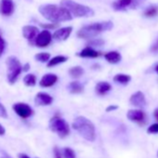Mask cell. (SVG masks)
<instances>
[{
  "mask_svg": "<svg viewBox=\"0 0 158 158\" xmlns=\"http://www.w3.org/2000/svg\"><path fill=\"white\" fill-rule=\"evenodd\" d=\"M131 80V76L125 73H117L114 76V81L121 85H127Z\"/></svg>",
  "mask_w": 158,
  "mask_h": 158,
  "instance_id": "7402d4cb",
  "label": "cell"
},
{
  "mask_svg": "<svg viewBox=\"0 0 158 158\" xmlns=\"http://www.w3.org/2000/svg\"><path fill=\"white\" fill-rule=\"evenodd\" d=\"M157 13H158V8L156 6H150L145 10L143 15L147 18H152L154 17Z\"/></svg>",
  "mask_w": 158,
  "mask_h": 158,
  "instance_id": "484cf974",
  "label": "cell"
},
{
  "mask_svg": "<svg viewBox=\"0 0 158 158\" xmlns=\"http://www.w3.org/2000/svg\"><path fill=\"white\" fill-rule=\"evenodd\" d=\"M62 155L63 158H76L75 152L69 147H66L62 150Z\"/></svg>",
  "mask_w": 158,
  "mask_h": 158,
  "instance_id": "4316f807",
  "label": "cell"
},
{
  "mask_svg": "<svg viewBox=\"0 0 158 158\" xmlns=\"http://www.w3.org/2000/svg\"><path fill=\"white\" fill-rule=\"evenodd\" d=\"M111 89H112L111 84L106 81H100L95 86V92L100 96L106 95L108 92L111 91Z\"/></svg>",
  "mask_w": 158,
  "mask_h": 158,
  "instance_id": "e0dca14e",
  "label": "cell"
},
{
  "mask_svg": "<svg viewBox=\"0 0 158 158\" xmlns=\"http://www.w3.org/2000/svg\"><path fill=\"white\" fill-rule=\"evenodd\" d=\"M27 1H31V2H32V1H33V0H27Z\"/></svg>",
  "mask_w": 158,
  "mask_h": 158,
  "instance_id": "b9f144b4",
  "label": "cell"
},
{
  "mask_svg": "<svg viewBox=\"0 0 158 158\" xmlns=\"http://www.w3.org/2000/svg\"><path fill=\"white\" fill-rule=\"evenodd\" d=\"M50 54L48 52H39L35 56V60L36 61L42 62V63H46L50 59Z\"/></svg>",
  "mask_w": 158,
  "mask_h": 158,
  "instance_id": "d4e9b609",
  "label": "cell"
},
{
  "mask_svg": "<svg viewBox=\"0 0 158 158\" xmlns=\"http://www.w3.org/2000/svg\"><path fill=\"white\" fill-rule=\"evenodd\" d=\"M144 113L141 110H129L127 114L128 120L133 122H142L144 120Z\"/></svg>",
  "mask_w": 158,
  "mask_h": 158,
  "instance_id": "ac0fdd59",
  "label": "cell"
},
{
  "mask_svg": "<svg viewBox=\"0 0 158 158\" xmlns=\"http://www.w3.org/2000/svg\"><path fill=\"white\" fill-rule=\"evenodd\" d=\"M40 25L44 28V29H47V30H50V29H54V28H56V26L58 25V24H56V23H49V24H44V23H40Z\"/></svg>",
  "mask_w": 158,
  "mask_h": 158,
  "instance_id": "d6a6232c",
  "label": "cell"
},
{
  "mask_svg": "<svg viewBox=\"0 0 158 158\" xmlns=\"http://www.w3.org/2000/svg\"><path fill=\"white\" fill-rule=\"evenodd\" d=\"M36 76L34 73H28L23 77V83L27 87H35L36 85Z\"/></svg>",
  "mask_w": 158,
  "mask_h": 158,
  "instance_id": "cb8c5ba5",
  "label": "cell"
},
{
  "mask_svg": "<svg viewBox=\"0 0 158 158\" xmlns=\"http://www.w3.org/2000/svg\"><path fill=\"white\" fill-rule=\"evenodd\" d=\"M0 117L2 118H8V112L5 108V106L0 102Z\"/></svg>",
  "mask_w": 158,
  "mask_h": 158,
  "instance_id": "4dcf8cb0",
  "label": "cell"
},
{
  "mask_svg": "<svg viewBox=\"0 0 158 158\" xmlns=\"http://www.w3.org/2000/svg\"><path fill=\"white\" fill-rule=\"evenodd\" d=\"M129 102L133 106L139 107V108H141L146 104L145 96H144L143 92H141V91H137L134 94H132L129 99Z\"/></svg>",
  "mask_w": 158,
  "mask_h": 158,
  "instance_id": "2e32d148",
  "label": "cell"
},
{
  "mask_svg": "<svg viewBox=\"0 0 158 158\" xmlns=\"http://www.w3.org/2000/svg\"><path fill=\"white\" fill-rule=\"evenodd\" d=\"M19 158H30L27 154H25V153H20L19 154Z\"/></svg>",
  "mask_w": 158,
  "mask_h": 158,
  "instance_id": "f35d334b",
  "label": "cell"
},
{
  "mask_svg": "<svg viewBox=\"0 0 158 158\" xmlns=\"http://www.w3.org/2000/svg\"><path fill=\"white\" fill-rule=\"evenodd\" d=\"M73 29L72 26H65V27L59 28L52 35V39H54L55 41H58V42L65 41L70 37L71 34L73 33Z\"/></svg>",
  "mask_w": 158,
  "mask_h": 158,
  "instance_id": "30bf717a",
  "label": "cell"
},
{
  "mask_svg": "<svg viewBox=\"0 0 158 158\" xmlns=\"http://www.w3.org/2000/svg\"><path fill=\"white\" fill-rule=\"evenodd\" d=\"M89 44L92 48L93 47H102V46H103L104 41L102 39H101V38H92V39H90Z\"/></svg>",
  "mask_w": 158,
  "mask_h": 158,
  "instance_id": "f1b7e54d",
  "label": "cell"
},
{
  "mask_svg": "<svg viewBox=\"0 0 158 158\" xmlns=\"http://www.w3.org/2000/svg\"><path fill=\"white\" fill-rule=\"evenodd\" d=\"M67 89L72 94H80L84 91V86L78 81H73L67 86Z\"/></svg>",
  "mask_w": 158,
  "mask_h": 158,
  "instance_id": "44dd1931",
  "label": "cell"
},
{
  "mask_svg": "<svg viewBox=\"0 0 158 158\" xmlns=\"http://www.w3.org/2000/svg\"><path fill=\"white\" fill-rule=\"evenodd\" d=\"M60 6L64 7L75 18H89L95 14V11L90 7L77 3L73 0H61Z\"/></svg>",
  "mask_w": 158,
  "mask_h": 158,
  "instance_id": "277c9868",
  "label": "cell"
},
{
  "mask_svg": "<svg viewBox=\"0 0 158 158\" xmlns=\"http://www.w3.org/2000/svg\"><path fill=\"white\" fill-rule=\"evenodd\" d=\"M51 41H52V34L49 32V30L44 29L41 32H39L38 35H36L34 46L40 48H47L51 43Z\"/></svg>",
  "mask_w": 158,
  "mask_h": 158,
  "instance_id": "ba28073f",
  "label": "cell"
},
{
  "mask_svg": "<svg viewBox=\"0 0 158 158\" xmlns=\"http://www.w3.org/2000/svg\"><path fill=\"white\" fill-rule=\"evenodd\" d=\"M15 4L13 0H0V14L5 17H10L14 13Z\"/></svg>",
  "mask_w": 158,
  "mask_h": 158,
  "instance_id": "8fae6325",
  "label": "cell"
},
{
  "mask_svg": "<svg viewBox=\"0 0 158 158\" xmlns=\"http://www.w3.org/2000/svg\"><path fill=\"white\" fill-rule=\"evenodd\" d=\"M78 57L80 58H90V59H95V58H98L102 55V53L96 49H94L92 47L90 46H88L86 48H84L83 49H81L79 51L77 54H76Z\"/></svg>",
  "mask_w": 158,
  "mask_h": 158,
  "instance_id": "9a60e30c",
  "label": "cell"
},
{
  "mask_svg": "<svg viewBox=\"0 0 158 158\" xmlns=\"http://www.w3.org/2000/svg\"><path fill=\"white\" fill-rule=\"evenodd\" d=\"M5 134H6V129L1 124H0V136H4Z\"/></svg>",
  "mask_w": 158,
  "mask_h": 158,
  "instance_id": "8d00e7d4",
  "label": "cell"
},
{
  "mask_svg": "<svg viewBox=\"0 0 158 158\" xmlns=\"http://www.w3.org/2000/svg\"><path fill=\"white\" fill-rule=\"evenodd\" d=\"M85 71L83 69V67L81 66H73L69 70V74L72 78L77 79L79 77H81L84 74Z\"/></svg>",
  "mask_w": 158,
  "mask_h": 158,
  "instance_id": "603a6c76",
  "label": "cell"
},
{
  "mask_svg": "<svg viewBox=\"0 0 158 158\" xmlns=\"http://www.w3.org/2000/svg\"><path fill=\"white\" fill-rule=\"evenodd\" d=\"M2 152V155H1V157H0V158H13L12 156H10L8 152Z\"/></svg>",
  "mask_w": 158,
  "mask_h": 158,
  "instance_id": "74e56055",
  "label": "cell"
},
{
  "mask_svg": "<svg viewBox=\"0 0 158 158\" xmlns=\"http://www.w3.org/2000/svg\"><path fill=\"white\" fill-rule=\"evenodd\" d=\"M48 127L49 129L52 132L56 133L60 139H64L70 134L69 124L59 115H55L49 120Z\"/></svg>",
  "mask_w": 158,
  "mask_h": 158,
  "instance_id": "8992f818",
  "label": "cell"
},
{
  "mask_svg": "<svg viewBox=\"0 0 158 158\" xmlns=\"http://www.w3.org/2000/svg\"><path fill=\"white\" fill-rule=\"evenodd\" d=\"M52 102L53 98L46 92H38L35 97V103L37 106H48Z\"/></svg>",
  "mask_w": 158,
  "mask_h": 158,
  "instance_id": "4fadbf2b",
  "label": "cell"
},
{
  "mask_svg": "<svg viewBox=\"0 0 158 158\" xmlns=\"http://www.w3.org/2000/svg\"><path fill=\"white\" fill-rule=\"evenodd\" d=\"M67 60H68V57H66L64 55H57V56L49 59V60L47 62V66L48 68H52V67H55L59 64L64 63Z\"/></svg>",
  "mask_w": 158,
  "mask_h": 158,
  "instance_id": "ffe728a7",
  "label": "cell"
},
{
  "mask_svg": "<svg viewBox=\"0 0 158 158\" xmlns=\"http://www.w3.org/2000/svg\"><path fill=\"white\" fill-rule=\"evenodd\" d=\"M6 41L2 35V33H1V30H0V58L2 57V55L4 54L5 52V49H6Z\"/></svg>",
  "mask_w": 158,
  "mask_h": 158,
  "instance_id": "83f0119b",
  "label": "cell"
},
{
  "mask_svg": "<svg viewBox=\"0 0 158 158\" xmlns=\"http://www.w3.org/2000/svg\"><path fill=\"white\" fill-rule=\"evenodd\" d=\"M38 11L46 20L56 24L70 22L73 18L64 7L55 4H43L38 8Z\"/></svg>",
  "mask_w": 158,
  "mask_h": 158,
  "instance_id": "6da1fadb",
  "label": "cell"
},
{
  "mask_svg": "<svg viewBox=\"0 0 158 158\" xmlns=\"http://www.w3.org/2000/svg\"><path fill=\"white\" fill-rule=\"evenodd\" d=\"M118 109V106L117 105H109L107 108H106V112L107 113H110V112H113V111H115V110H117Z\"/></svg>",
  "mask_w": 158,
  "mask_h": 158,
  "instance_id": "e575fe53",
  "label": "cell"
},
{
  "mask_svg": "<svg viewBox=\"0 0 158 158\" xmlns=\"http://www.w3.org/2000/svg\"><path fill=\"white\" fill-rule=\"evenodd\" d=\"M151 51L153 53H158V38L156 39V41L152 45L151 47Z\"/></svg>",
  "mask_w": 158,
  "mask_h": 158,
  "instance_id": "836d02e7",
  "label": "cell"
},
{
  "mask_svg": "<svg viewBox=\"0 0 158 158\" xmlns=\"http://www.w3.org/2000/svg\"><path fill=\"white\" fill-rule=\"evenodd\" d=\"M53 155H54V158H63L62 152L58 146H55L53 148Z\"/></svg>",
  "mask_w": 158,
  "mask_h": 158,
  "instance_id": "f546056e",
  "label": "cell"
},
{
  "mask_svg": "<svg viewBox=\"0 0 158 158\" xmlns=\"http://www.w3.org/2000/svg\"><path fill=\"white\" fill-rule=\"evenodd\" d=\"M58 81V76L57 74L55 73H46L44 74L40 81H39V86L41 88H50V87H53Z\"/></svg>",
  "mask_w": 158,
  "mask_h": 158,
  "instance_id": "7c38bea8",
  "label": "cell"
},
{
  "mask_svg": "<svg viewBox=\"0 0 158 158\" xmlns=\"http://www.w3.org/2000/svg\"><path fill=\"white\" fill-rule=\"evenodd\" d=\"M104 58L111 64H116V63L120 62L121 60H122L121 54L118 51H115V50L109 51V52L105 53L104 54Z\"/></svg>",
  "mask_w": 158,
  "mask_h": 158,
  "instance_id": "d6986e66",
  "label": "cell"
},
{
  "mask_svg": "<svg viewBox=\"0 0 158 158\" xmlns=\"http://www.w3.org/2000/svg\"><path fill=\"white\" fill-rule=\"evenodd\" d=\"M7 79L10 85L16 83L20 74L23 72V65L19 59L15 56H10L7 59Z\"/></svg>",
  "mask_w": 158,
  "mask_h": 158,
  "instance_id": "5b68a950",
  "label": "cell"
},
{
  "mask_svg": "<svg viewBox=\"0 0 158 158\" xmlns=\"http://www.w3.org/2000/svg\"><path fill=\"white\" fill-rule=\"evenodd\" d=\"M147 131L150 134H156V133H158V124H153V125L150 126L148 127Z\"/></svg>",
  "mask_w": 158,
  "mask_h": 158,
  "instance_id": "1f68e13d",
  "label": "cell"
},
{
  "mask_svg": "<svg viewBox=\"0 0 158 158\" xmlns=\"http://www.w3.org/2000/svg\"><path fill=\"white\" fill-rule=\"evenodd\" d=\"M73 128L77 131L83 139L88 141L93 142L96 139V128L94 124L85 116H77L73 124Z\"/></svg>",
  "mask_w": 158,
  "mask_h": 158,
  "instance_id": "3957f363",
  "label": "cell"
},
{
  "mask_svg": "<svg viewBox=\"0 0 158 158\" xmlns=\"http://www.w3.org/2000/svg\"><path fill=\"white\" fill-rule=\"evenodd\" d=\"M154 70H155V72H156V73H158V65H156V66H155V68H154Z\"/></svg>",
  "mask_w": 158,
  "mask_h": 158,
  "instance_id": "60d3db41",
  "label": "cell"
},
{
  "mask_svg": "<svg viewBox=\"0 0 158 158\" xmlns=\"http://www.w3.org/2000/svg\"><path fill=\"white\" fill-rule=\"evenodd\" d=\"M31 68V65L29 62H26L23 65V72H28Z\"/></svg>",
  "mask_w": 158,
  "mask_h": 158,
  "instance_id": "d590c367",
  "label": "cell"
},
{
  "mask_svg": "<svg viewBox=\"0 0 158 158\" xmlns=\"http://www.w3.org/2000/svg\"><path fill=\"white\" fill-rule=\"evenodd\" d=\"M154 117L156 118V120L158 121V108H156L155 110H154Z\"/></svg>",
  "mask_w": 158,
  "mask_h": 158,
  "instance_id": "ab89813d",
  "label": "cell"
},
{
  "mask_svg": "<svg viewBox=\"0 0 158 158\" xmlns=\"http://www.w3.org/2000/svg\"><path fill=\"white\" fill-rule=\"evenodd\" d=\"M12 109H13L14 113L17 115H19L21 118H23V119L30 118L35 114L34 109L29 104H27L25 102H17V103H14L13 106H12Z\"/></svg>",
  "mask_w": 158,
  "mask_h": 158,
  "instance_id": "52a82bcc",
  "label": "cell"
},
{
  "mask_svg": "<svg viewBox=\"0 0 158 158\" xmlns=\"http://www.w3.org/2000/svg\"><path fill=\"white\" fill-rule=\"evenodd\" d=\"M113 9L115 11H123L126 10L127 8H134L136 7L135 0H116L113 3Z\"/></svg>",
  "mask_w": 158,
  "mask_h": 158,
  "instance_id": "5bb4252c",
  "label": "cell"
},
{
  "mask_svg": "<svg viewBox=\"0 0 158 158\" xmlns=\"http://www.w3.org/2000/svg\"><path fill=\"white\" fill-rule=\"evenodd\" d=\"M38 33L39 29L35 25H25L23 27V35L31 46L35 45V40Z\"/></svg>",
  "mask_w": 158,
  "mask_h": 158,
  "instance_id": "9c48e42d",
  "label": "cell"
},
{
  "mask_svg": "<svg viewBox=\"0 0 158 158\" xmlns=\"http://www.w3.org/2000/svg\"><path fill=\"white\" fill-rule=\"evenodd\" d=\"M114 27V23L112 21H104L100 23H94L91 24L85 25L78 30L76 35L78 38L90 40L95 38L99 35L112 30Z\"/></svg>",
  "mask_w": 158,
  "mask_h": 158,
  "instance_id": "7a4b0ae2",
  "label": "cell"
}]
</instances>
